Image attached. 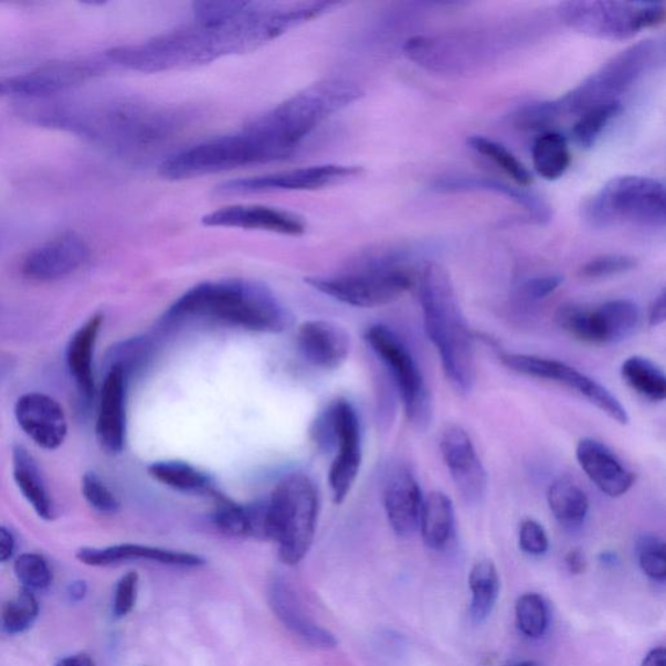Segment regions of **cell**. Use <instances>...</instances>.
Listing matches in <instances>:
<instances>
[{"label": "cell", "instance_id": "1", "mask_svg": "<svg viewBox=\"0 0 666 666\" xmlns=\"http://www.w3.org/2000/svg\"><path fill=\"white\" fill-rule=\"evenodd\" d=\"M283 33L285 23L279 10L273 4L252 2L229 23H195L137 45L109 49L106 57L123 68L144 73L184 70L257 49Z\"/></svg>", "mask_w": 666, "mask_h": 666}, {"label": "cell", "instance_id": "2", "mask_svg": "<svg viewBox=\"0 0 666 666\" xmlns=\"http://www.w3.org/2000/svg\"><path fill=\"white\" fill-rule=\"evenodd\" d=\"M419 290L424 331L441 357L445 378L459 394H468L477 382L474 335L448 271L437 263H426Z\"/></svg>", "mask_w": 666, "mask_h": 666}, {"label": "cell", "instance_id": "3", "mask_svg": "<svg viewBox=\"0 0 666 666\" xmlns=\"http://www.w3.org/2000/svg\"><path fill=\"white\" fill-rule=\"evenodd\" d=\"M170 320L211 319L262 334H281L293 317L267 285L226 279L194 285L167 313Z\"/></svg>", "mask_w": 666, "mask_h": 666}, {"label": "cell", "instance_id": "4", "mask_svg": "<svg viewBox=\"0 0 666 666\" xmlns=\"http://www.w3.org/2000/svg\"><path fill=\"white\" fill-rule=\"evenodd\" d=\"M360 87L343 80H327L293 95L244 127L275 160L288 158L329 116L360 98Z\"/></svg>", "mask_w": 666, "mask_h": 666}, {"label": "cell", "instance_id": "5", "mask_svg": "<svg viewBox=\"0 0 666 666\" xmlns=\"http://www.w3.org/2000/svg\"><path fill=\"white\" fill-rule=\"evenodd\" d=\"M405 258V253L398 249L374 251L363 254L341 273L309 277L306 283L350 306L371 309L390 305L413 287V275L402 265Z\"/></svg>", "mask_w": 666, "mask_h": 666}, {"label": "cell", "instance_id": "6", "mask_svg": "<svg viewBox=\"0 0 666 666\" xmlns=\"http://www.w3.org/2000/svg\"><path fill=\"white\" fill-rule=\"evenodd\" d=\"M267 503L266 539L279 546V558L295 567L310 551L318 521V493L313 480L293 473L277 483Z\"/></svg>", "mask_w": 666, "mask_h": 666}, {"label": "cell", "instance_id": "7", "mask_svg": "<svg viewBox=\"0 0 666 666\" xmlns=\"http://www.w3.org/2000/svg\"><path fill=\"white\" fill-rule=\"evenodd\" d=\"M101 115L99 123L89 127V134L107 142L109 148L131 157L163 148L180 134L187 121V115L176 108L134 102L114 105Z\"/></svg>", "mask_w": 666, "mask_h": 666}, {"label": "cell", "instance_id": "8", "mask_svg": "<svg viewBox=\"0 0 666 666\" xmlns=\"http://www.w3.org/2000/svg\"><path fill=\"white\" fill-rule=\"evenodd\" d=\"M582 215L599 230L624 223L663 229L666 221L664 184L644 176H619L584 202Z\"/></svg>", "mask_w": 666, "mask_h": 666}, {"label": "cell", "instance_id": "9", "mask_svg": "<svg viewBox=\"0 0 666 666\" xmlns=\"http://www.w3.org/2000/svg\"><path fill=\"white\" fill-rule=\"evenodd\" d=\"M268 162H274L273 156L243 129L175 152L160 165L159 175L180 181Z\"/></svg>", "mask_w": 666, "mask_h": 666}, {"label": "cell", "instance_id": "10", "mask_svg": "<svg viewBox=\"0 0 666 666\" xmlns=\"http://www.w3.org/2000/svg\"><path fill=\"white\" fill-rule=\"evenodd\" d=\"M664 3L606 2V0H580L563 2L559 17L563 24L599 40L626 41L642 29L662 24L665 19Z\"/></svg>", "mask_w": 666, "mask_h": 666}, {"label": "cell", "instance_id": "11", "mask_svg": "<svg viewBox=\"0 0 666 666\" xmlns=\"http://www.w3.org/2000/svg\"><path fill=\"white\" fill-rule=\"evenodd\" d=\"M656 53L657 46L653 40L634 43L621 51L575 89L556 99L561 115L580 116L592 107L620 101V95L631 89L647 72Z\"/></svg>", "mask_w": 666, "mask_h": 666}, {"label": "cell", "instance_id": "12", "mask_svg": "<svg viewBox=\"0 0 666 666\" xmlns=\"http://www.w3.org/2000/svg\"><path fill=\"white\" fill-rule=\"evenodd\" d=\"M366 341L390 371L409 422L416 429L426 430L434 415L433 394L412 351L385 325L369 327Z\"/></svg>", "mask_w": 666, "mask_h": 666}, {"label": "cell", "instance_id": "13", "mask_svg": "<svg viewBox=\"0 0 666 666\" xmlns=\"http://www.w3.org/2000/svg\"><path fill=\"white\" fill-rule=\"evenodd\" d=\"M499 358L505 368L517 372L519 376L539 380H547L569 388L582 398L595 405L600 412L609 415L611 420L620 424L631 422L627 410L621 401L614 397L609 388L600 384L598 380L585 376L573 366L551 358L532 355L508 353L501 351Z\"/></svg>", "mask_w": 666, "mask_h": 666}, {"label": "cell", "instance_id": "14", "mask_svg": "<svg viewBox=\"0 0 666 666\" xmlns=\"http://www.w3.org/2000/svg\"><path fill=\"white\" fill-rule=\"evenodd\" d=\"M362 173L358 166L321 165L288 170L254 178L223 182L216 188L221 195H243L273 192H305L341 184Z\"/></svg>", "mask_w": 666, "mask_h": 666}, {"label": "cell", "instance_id": "15", "mask_svg": "<svg viewBox=\"0 0 666 666\" xmlns=\"http://www.w3.org/2000/svg\"><path fill=\"white\" fill-rule=\"evenodd\" d=\"M441 452L457 491L467 503H480L488 488V474L464 427L452 424L441 438Z\"/></svg>", "mask_w": 666, "mask_h": 666}, {"label": "cell", "instance_id": "16", "mask_svg": "<svg viewBox=\"0 0 666 666\" xmlns=\"http://www.w3.org/2000/svg\"><path fill=\"white\" fill-rule=\"evenodd\" d=\"M105 65L93 59L82 61H63L41 65L31 72L11 78H6L7 95L21 97H49L82 85L99 73Z\"/></svg>", "mask_w": 666, "mask_h": 666}, {"label": "cell", "instance_id": "17", "mask_svg": "<svg viewBox=\"0 0 666 666\" xmlns=\"http://www.w3.org/2000/svg\"><path fill=\"white\" fill-rule=\"evenodd\" d=\"M336 419H338V442L328 482L331 486L334 500L341 504L347 499L353 487L362 464L361 423L356 409L350 402H335Z\"/></svg>", "mask_w": 666, "mask_h": 666}, {"label": "cell", "instance_id": "18", "mask_svg": "<svg viewBox=\"0 0 666 666\" xmlns=\"http://www.w3.org/2000/svg\"><path fill=\"white\" fill-rule=\"evenodd\" d=\"M91 258L86 241L75 232H64L27 255L23 274L35 282L63 279Z\"/></svg>", "mask_w": 666, "mask_h": 666}, {"label": "cell", "instance_id": "19", "mask_svg": "<svg viewBox=\"0 0 666 666\" xmlns=\"http://www.w3.org/2000/svg\"><path fill=\"white\" fill-rule=\"evenodd\" d=\"M14 416L20 429L43 450H57L67 437L68 424L64 409L47 394H24L14 405Z\"/></svg>", "mask_w": 666, "mask_h": 666}, {"label": "cell", "instance_id": "20", "mask_svg": "<svg viewBox=\"0 0 666 666\" xmlns=\"http://www.w3.org/2000/svg\"><path fill=\"white\" fill-rule=\"evenodd\" d=\"M207 226L265 231L284 234V236H302L306 232V223L302 216L275 208L261 204H233L219 209L202 218Z\"/></svg>", "mask_w": 666, "mask_h": 666}, {"label": "cell", "instance_id": "21", "mask_svg": "<svg viewBox=\"0 0 666 666\" xmlns=\"http://www.w3.org/2000/svg\"><path fill=\"white\" fill-rule=\"evenodd\" d=\"M129 372L112 364L102 385L97 419V437L113 455L123 452L127 438V384Z\"/></svg>", "mask_w": 666, "mask_h": 666}, {"label": "cell", "instance_id": "22", "mask_svg": "<svg viewBox=\"0 0 666 666\" xmlns=\"http://www.w3.org/2000/svg\"><path fill=\"white\" fill-rule=\"evenodd\" d=\"M575 457L589 479L604 495L621 497L633 488L635 474L604 443L583 437L577 445Z\"/></svg>", "mask_w": 666, "mask_h": 666}, {"label": "cell", "instance_id": "23", "mask_svg": "<svg viewBox=\"0 0 666 666\" xmlns=\"http://www.w3.org/2000/svg\"><path fill=\"white\" fill-rule=\"evenodd\" d=\"M424 497L419 480L406 467L399 468L387 480L383 503L388 522L401 538L420 529Z\"/></svg>", "mask_w": 666, "mask_h": 666}, {"label": "cell", "instance_id": "24", "mask_svg": "<svg viewBox=\"0 0 666 666\" xmlns=\"http://www.w3.org/2000/svg\"><path fill=\"white\" fill-rule=\"evenodd\" d=\"M268 603L275 616L283 622L285 627L302 638L311 647L331 649L338 646L336 636L314 622L304 610L302 602L290 588V584L275 578L268 588Z\"/></svg>", "mask_w": 666, "mask_h": 666}, {"label": "cell", "instance_id": "25", "mask_svg": "<svg viewBox=\"0 0 666 666\" xmlns=\"http://www.w3.org/2000/svg\"><path fill=\"white\" fill-rule=\"evenodd\" d=\"M297 343L305 360L324 370L339 369L349 356V335L332 321H305L299 326Z\"/></svg>", "mask_w": 666, "mask_h": 666}, {"label": "cell", "instance_id": "26", "mask_svg": "<svg viewBox=\"0 0 666 666\" xmlns=\"http://www.w3.org/2000/svg\"><path fill=\"white\" fill-rule=\"evenodd\" d=\"M76 559L87 567L104 568L126 561H154L163 565L199 568L204 559L199 554L165 550L141 545H117L106 548H82Z\"/></svg>", "mask_w": 666, "mask_h": 666}, {"label": "cell", "instance_id": "27", "mask_svg": "<svg viewBox=\"0 0 666 666\" xmlns=\"http://www.w3.org/2000/svg\"><path fill=\"white\" fill-rule=\"evenodd\" d=\"M433 189L437 193H493L507 197L511 202L521 207L533 222L546 224L551 222L552 211L550 204L539 195L517 189L504 182L483 178H444L434 182Z\"/></svg>", "mask_w": 666, "mask_h": 666}, {"label": "cell", "instance_id": "28", "mask_svg": "<svg viewBox=\"0 0 666 666\" xmlns=\"http://www.w3.org/2000/svg\"><path fill=\"white\" fill-rule=\"evenodd\" d=\"M104 317L101 314L92 317L72 336L67 349V363L71 376L75 380L82 397L91 401L95 394L93 357Z\"/></svg>", "mask_w": 666, "mask_h": 666}, {"label": "cell", "instance_id": "29", "mask_svg": "<svg viewBox=\"0 0 666 666\" xmlns=\"http://www.w3.org/2000/svg\"><path fill=\"white\" fill-rule=\"evenodd\" d=\"M13 479L20 493L31 504L36 516L45 521L55 517L54 503L51 500L45 480H43L39 465L24 446L17 445L12 452Z\"/></svg>", "mask_w": 666, "mask_h": 666}, {"label": "cell", "instance_id": "30", "mask_svg": "<svg viewBox=\"0 0 666 666\" xmlns=\"http://www.w3.org/2000/svg\"><path fill=\"white\" fill-rule=\"evenodd\" d=\"M420 529L424 545L431 550L441 551L450 545L455 536L456 514L448 495L433 491L424 497Z\"/></svg>", "mask_w": 666, "mask_h": 666}, {"label": "cell", "instance_id": "31", "mask_svg": "<svg viewBox=\"0 0 666 666\" xmlns=\"http://www.w3.org/2000/svg\"><path fill=\"white\" fill-rule=\"evenodd\" d=\"M554 321L563 332L572 336L578 341L591 343V346H606V343H610L600 305L589 307L574 303L563 304L556 310Z\"/></svg>", "mask_w": 666, "mask_h": 666}, {"label": "cell", "instance_id": "32", "mask_svg": "<svg viewBox=\"0 0 666 666\" xmlns=\"http://www.w3.org/2000/svg\"><path fill=\"white\" fill-rule=\"evenodd\" d=\"M547 500L556 521L567 529H577L589 516V496L570 478H559L551 483Z\"/></svg>", "mask_w": 666, "mask_h": 666}, {"label": "cell", "instance_id": "33", "mask_svg": "<svg viewBox=\"0 0 666 666\" xmlns=\"http://www.w3.org/2000/svg\"><path fill=\"white\" fill-rule=\"evenodd\" d=\"M148 472L150 477L176 491L209 496L216 491L210 475L182 461H159L151 464Z\"/></svg>", "mask_w": 666, "mask_h": 666}, {"label": "cell", "instance_id": "34", "mask_svg": "<svg viewBox=\"0 0 666 666\" xmlns=\"http://www.w3.org/2000/svg\"><path fill=\"white\" fill-rule=\"evenodd\" d=\"M472 591L471 616L473 621L485 622L495 609L500 594V578L493 561L482 560L468 575Z\"/></svg>", "mask_w": 666, "mask_h": 666}, {"label": "cell", "instance_id": "35", "mask_svg": "<svg viewBox=\"0 0 666 666\" xmlns=\"http://www.w3.org/2000/svg\"><path fill=\"white\" fill-rule=\"evenodd\" d=\"M570 150L565 136L558 131H545L532 146L533 168L541 178L554 181L562 178L570 166Z\"/></svg>", "mask_w": 666, "mask_h": 666}, {"label": "cell", "instance_id": "36", "mask_svg": "<svg viewBox=\"0 0 666 666\" xmlns=\"http://www.w3.org/2000/svg\"><path fill=\"white\" fill-rule=\"evenodd\" d=\"M621 377L633 391L653 402L666 399V377L658 366L646 357L632 356L621 366Z\"/></svg>", "mask_w": 666, "mask_h": 666}, {"label": "cell", "instance_id": "37", "mask_svg": "<svg viewBox=\"0 0 666 666\" xmlns=\"http://www.w3.org/2000/svg\"><path fill=\"white\" fill-rule=\"evenodd\" d=\"M621 102L617 101L592 107L580 115V119L573 127V136L578 146L585 150L594 148L604 129L621 113Z\"/></svg>", "mask_w": 666, "mask_h": 666}, {"label": "cell", "instance_id": "38", "mask_svg": "<svg viewBox=\"0 0 666 666\" xmlns=\"http://www.w3.org/2000/svg\"><path fill=\"white\" fill-rule=\"evenodd\" d=\"M467 145L482 156L491 159L493 162L514 179L517 184L527 187L532 182V176L527 168L505 146L489 138L472 136L467 138Z\"/></svg>", "mask_w": 666, "mask_h": 666}, {"label": "cell", "instance_id": "39", "mask_svg": "<svg viewBox=\"0 0 666 666\" xmlns=\"http://www.w3.org/2000/svg\"><path fill=\"white\" fill-rule=\"evenodd\" d=\"M40 604L33 591L21 589L18 596L7 603L2 613V627L10 635L23 634L34 625Z\"/></svg>", "mask_w": 666, "mask_h": 666}, {"label": "cell", "instance_id": "40", "mask_svg": "<svg viewBox=\"0 0 666 666\" xmlns=\"http://www.w3.org/2000/svg\"><path fill=\"white\" fill-rule=\"evenodd\" d=\"M516 621L519 632L527 638L539 639L547 632L548 606L545 599L538 594H525L517 600Z\"/></svg>", "mask_w": 666, "mask_h": 666}, {"label": "cell", "instance_id": "41", "mask_svg": "<svg viewBox=\"0 0 666 666\" xmlns=\"http://www.w3.org/2000/svg\"><path fill=\"white\" fill-rule=\"evenodd\" d=\"M211 497L215 501L214 522L218 529L226 536L247 537L251 532L247 505L233 501L218 489Z\"/></svg>", "mask_w": 666, "mask_h": 666}, {"label": "cell", "instance_id": "42", "mask_svg": "<svg viewBox=\"0 0 666 666\" xmlns=\"http://www.w3.org/2000/svg\"><path fill=\"white\" fill-rule=\"evenodd\" d=\"M14 574L24 589L46 590L53 583V572L41 554L24 553L14 562Z\"/></svg>", "mask_w": 666, "mask_h": 666}, {"label": "cell", "instance_id": "43", "mask_svg": "<svg viewBox=\"0 0 666 666\" xmlns=\"http://www.w3.org/2000/svg\"><path fill=\"white\" fill-rule=\"evenodd\" d=\"M638 265V261L631 255L624 254H605L592 258L580 269V276L583 279L598 281L605 277L617 276L631 273Z\"/></svg>", "mask_w": 666, "mask_h": 666}, {"label": "cell", "instance_id": "44", "mask_svg": "<svg viewBox=\"0 0 666 666\" xmlns=\"http://www.w3.org/2000/svg\"><path fill=\"white\" fill-rule=\"evenodd\" d=\"M556 101L537 102L518 109L514 116L515 126L522 130H546L561 117Z\"/></svg>", "mask_w": 666, "mask_h": 666}, {"label": "cell", "instance_id": "45", "mask_svg": "<svg viewBox=\"0 0 666 666\" xmlns=\"http://www.w3.org/2000/svg\"><path fill=\"white\" fill-rule=\"evenodd\" d=\"M638 559L643 573L657 582L666 578V554L663 539L643 536L638 540Z\"/></svg>", "mask_w": 666, "mask_h": 666}, {"label": "cell", "instance_id": "46", "mask_svg": "<svg viewBox=\"0 0 666 666\" xmlns=\"http://www.w3.org/2000/svg\"><path fill=\"white\" fill-rule=\"evenodd\" d=\"M252 2H199L194 3L195 23L202 25H222L245 12Z\"/></svg>", "mask_w": 666, "mask_h": 666}, {"label": "cell", "instance_id": "47", "mask_svg": "<svg viewBox=\"0 0 666 666\" xmlns=\"http://www.w3.org/2000/svg\"><path fill=\"white\" fill-rule=\"evenodd\" d=\"M87 504L99 514L115 515L120 510V501L97 474L86 473L82 485Z\"/></svg>", "mask_w": 666, "mask_h": 666}, {"label": "cell", "instance_id": "48", "mask_svg": "<svg viewBox=\"0 0 666 666\" xmlns=\"http://www.w3.org/2000/svg\"><path fill=\"white\" fill-rule=\"evenodd\" d=\"M138 581H140V577L136 572H128L116 583L113 602V614L116 620L127 617L134 611L137 600Z\"/></svg>", "mask_w": 666, "mask_h": 666}, {"label": "cell", "instance_id": "49", "mask_svg": "<svg viewBox=\"0 0 666 666\" xmlns=\"http://www.w3.org/2000/svg\"><path fill=\"white\" fill-rule=\"evenodd\" d=\"M519 547L530 556H543L550 548V539H548L545 527L536 519L527 518L519 526Z\"/></svg>", "mask_w": 666, "mask_h": 666}, {"label": "cell", "instance_id": "50", "mask_svg": "<svg viewBox=\"0 0 666 666\" xmlns=\"http://www.w3.org/2000/svg\"><path fill=\"white\" fill-rule=\"evenodd\" d=\"M563 284V277L560 275H548L533 277L527 281L519 288L521 295L527 302H539L553 295Z\"/></svg>", "mask_w": 666, "mask_h": 666}, {"label": "cell", "instance_id": "51", "mask_svg": "<svg viewBox=\"0 0 666 666\" xmlns=\"http://www.w3.org/2000/svg\"><path fill=\"white\" fill-rule=\"evenodd\" d=\"M666 320V292L663 289L658 295L648 311V325L658 327L665 324Z\"/></svg>", "mask_w": 666, "mask_h": 666}, {"label": "cell", "instance_id": "52", "mask_svg": "<svg viewBox=\"0 0 666 666\" xmlns=\"http://www.w3.org/2000/svg\"><path fill=\"white\" fill-rule=\"evenodd\" d=\"M17 550V540L12 532L6 527L0 526V563L10 561Z\"/></svg>", "mask_w": 666, "mask_h": 666}, {"label": "cell", "instance_id": "53", "mask_svg": "<svg viewBox=\"0 0 666 666\" xmlns=\"http://www.w3.org/2000/svg\"><path fill=\"white\" fill-rule=\"evenodd\" d=\"M565 563L569 572L575 575L584 573L585 567H588V561H585L584 554L580 550L569 551Z\"/></svg>", "mask_w": 666, "mask_h": 666}, {"label": "cell", "instance_id": "54", "mask_svg": "<svg viewBox=\"0 0 666 666\" xmlns=\"http://www.w3.org/2000/svg\"><path fill=\"white\" fill-rule=\"evenodd\" d=\"M87 584L85 581H75L70 583L67 596L71 603H80L86 598Z\"/></svg>", "mask_w": 666, "mask_h": 666}, {"label": "cell", "instance_id": "55", "mask_svg": "<svg viewBox=\"0 0 666 666\" xmlns=\"http://www.w3.org/2000/svg\"><path fill=\"white\" fill-rule=\"evenodd\" d=\"M55 666H97L93 658L86 654H77L59 660Z\"/></svg>", "mask_w": 666, "mask_h": 666}, {"label": "cell", "instance_id": "56", "mask_svg": "<svg viewBox=\"0 0 666 666\" xmlns=\"http://www.w3.org/2000/svg\"><path fill=\"white\" fill-rule=\"evenodd\" d=\"M665 648L660 647L651 651V653L646 657H644V660L641 666H665Z\"/></svg>", "mask_w": 666, "mask_h": 666}, {"label": "cell", "instance_id": "57", "mask_svg": "<svg viewBox=\"0 0 666 666\" xmlns=\"http://www.w3.org/2000/svg\"><path fill=\"white\" fill-rule=\"evenodd\" d=\"M600 561L605 563V565H613L614 561H616V554L612 552H603L602 556H600Z\"/></svg>", "mask_w": 666, "mask_h": 666}, {"label": "cell", "instance_id": "58", "mask_svg": "<svg viewBox=\"0 0 666 666\" xmlns=\"http://www.w3.org/2000/svg\"><path fill=\"white\" fill-rule=\"evenodd\" d=\"M0 95H7V86L4 80H0Z\"/></svg>", "mask_w": 666, "mask_h": 666}, {"label": "cell", "instance_id": "59", "mask_svg": "<svg viewBox=\"0 0 666 666\" xmlns=\"http://www.w3.org/2000/svg\"><path fill=\"white\" fill-rule=\"evenodd\" d=\"M515 666H538L536 663L532 662H524V663H519Z\"/></svg>", "mask_w": 666, "mask_h": 666}, {"label": "cell", "instance_id": "60", "mask_svg": "<svg viewBox=\"0 0 666 666\" xmlns=\"http://www.w3.org/2000/svg\"><path fill=\"white\" fill-rule=\"evenodd\" d=\"M0 626H2V616H0Z\"/></svg>", "mask_w": 666, "mask_h": 666}]
</instances>
